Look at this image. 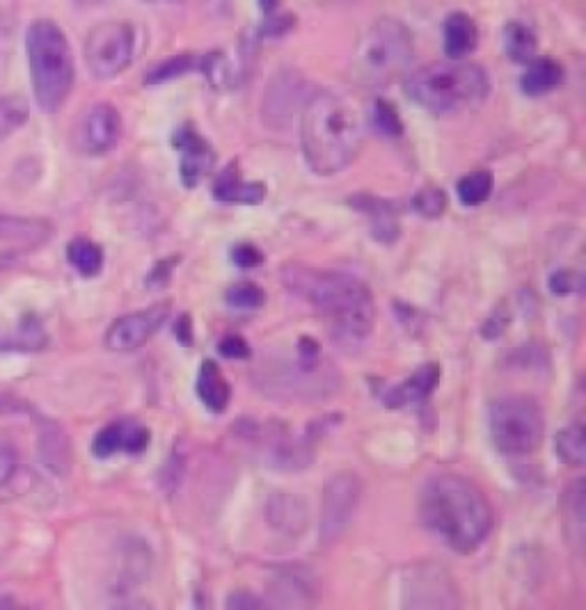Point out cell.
<instances>
[{
	"label": "cell",
	"instance_id": "obj_35",
	"mask_svg": "<svg viewBox=\"0 0 586 610\" xmlns=\"http://www.w3.org/2000/svg\"><path fill=\"white\" fill-rule=\"evenodd\" d=\"M179 263V256H170L166 261H158L154 265L151 273L147 275V286L154 288V291H160V288H166L170 284V277H172V270L175 265Z\"/></svg>",
	"mask_w": 586,
	"mask_h": 610
},
{
	"label": "cell",
	"instance_id": "obj_19",
	"mask_svg": "<svg viewBox=\"0 0 586 610\" xmlns=\"http://www.w3.org/2000/svg\"><path fill=\"white\" fill-rule=\"evenodd\" d=\"M195 391L198 398L211 414H222L232 400V387L222 376V370L216 361L207 359L200 364L198 370V382H195Z\"/></svg>",
	"mask_w": 586,
	"mask_h": 610
},
{
	"label": "cell",
	"instance_id": "obj_30",
	"mask_svg": "<svg viewBox=\"0 0 586 610\" xmlns=\"http://www.w3.org/2000/svg\"><path fill=\"white\" fill-rule=\"evenodd\" d=\"M224 302L230 304V307L237 309V312H254V309L264 307L266 293H264L262 286L250 284V282H241V284L232 286L230 291L224 293Z\"/></svg>",
	"mask_w": 586,
	"mask_h": 610
},
{
	"label": "cell",
	"instance_id": "obj_8",
	"mask_svg": "<svg viewBox=\"0 0 586 610\" xmlns=\"http://www.w3.org/2000/svg\"><path fill=\"white\" fill-rule=\"evenodd\" d=\"M134 28L122 21H106L92 28L85 42V62L94 78L111 81L134 60Z\"/></svg>",
	"mask_w": 586,
	"mask_h": 610
},
{
	"label": "cell",
	"instance_id": "obj_1",
	"mask_svg": "<svg viewBox=\"0 0 586 610\" xmlns=\"http://www.w3.org/2000/svg\"><path fill=\"white\" fill-rule=\"evenodd\" d=\"M284 288L307 302L328 323L342 346L363 344L376 323V302L365 282L335 270L305 263H284L280 270Z\"/></svg>",
	"mask_w": 586,
	"mask_h": 610
},
{
	"label": "cell",
	"instance_id": "obj_11",
	"mask_svg": "<svg viewBox=\"0 0 586 610\" xmlns=\"http://www.w3.org/2000/svg\"><path fill=\"white\" fill-rule=\"evenodd\" d=\"M122 138V117L111 104H94L76 128V145L87 156L111 154Z\"/></svg>",
	"mask_w": 586,
	"mask_h": 610
},
{
	"label": "cell",
	"instance_id": "obj_16",
	"mask_svg": "<svg viewBox=\"0 0 586 610\" xmlns=\"http://www.w3.org/2000/svg\"><path fill=\"white\" fill-rule=\"evenodd\" d=\"M53 224L44 218H21L0 213V243L19 250H35L51 241Z\"/></svg>",
	"mask_w": 586,
	"mask_h": 610
},
{
	"label": "cell",
	"instance_id": "obj_33",
	"mask_svg": "<svg viewBox=\"0 0 586 610\" xmlns=\"http://www.w3.org/2000/svg\"><path fill=\"white\" fill-rule=\"evenodd\" d=\"M547 288L557 297H566L579 293L584 288V280L579 273H573V270H557V273L550 275Z\"/></svg>",
	"mask_w": 586,
	"mask_h": 610
},
{
	"label": "cell",
	"instance_id": "obj_25",
	"mask_svg": "<svg viewBox=\"0 0 586 610\" xmlns=\"http://www.w3.org/2000/svg\"><path fill=\"white\" fill-rule=\"evenodd\" d=\"M30 119L28 98L21 94L0 98V145L10 140Z\"/></svg>",
	"mask_w": 586,
	"mask_h": 610
},
{
	"label": "cell",
	"instance_id": "obj_10",
	"mask_svg": "<svg viewBox=\"0 0 586 610\" xmlns=\"http://www.w3.org/2000/svg\"><path fill=\"white\" fill-rule=\"evenodd\" d=\"M170 307V302H158L147 309L117 318L106 332V348L113 353H134L143 348L149 338L166 325Z\"/></svg>",
	"mask_w": 586,
	"mask_h": 610
},
{
	"label": "cell",
	"instance_id": "obj_22",
	"mask_svg": "<svg viewBox=\"0 0 586 610\" xmlns=\"http://www.w3.org/2000/svg\"><path fill=\"white\" fill-rule=\"evenodd\" d=\"M266 517L271 526L282 533H289V535L301 533L305 526V505L299 498L278 492L269 501Z\"/></svg>",
	"mask_w": 586,
	"mask_h": 610
},
{
	"label": "cell",
	"instance_id": "obj_3",
	"mask_svg": "<svg viewBox=\"0 0 586 610\" xmlns=\"http://www.w3.org/2000/svg\"><path fill=\"white\" fill-rule=\"evenodd\" d=\"M365 126L353 101L337 94H316L303 108L301 145L312 172L333 177L353 165L363 149Z\"/></svg>",
	"mask_w": 586,
	"mask_h": 610
},
{
	"label": "cell",
	"instance_id": "obj_20",
	"mask_svg": "<svg viewBox=\"0 0 586 610\" xmlns=\"http://www.w3.org/2000/svg\"><path fill=\"white\" fill-rule=\"evenodd\" d=\"M479 44V30L470 14L453 12L444 21V53L449 60H465Z\"/></svg>",
	"mask_w": 586,
	"mask_h": 610
},
{
	"label": "cell",
	"instance_id": "obj_12",
	"mask_svg": "<svg viewBox=\"0 0 586 610\" xmlns=\"http://www.w3.org/2000/svg\"><path fill=\"white\" fill-rule=\"evenodd\" d=\"M151 444V430L138 419H117L92 439V453L100 460L115 455H143Z\"/></svg>",
	"mask_w": 586,
	"mask_h": 610
},
{
	"label": "cell",
	"instance_id": "obj_39",
	"mask_svg": "<svg viewBox=\"0 0 586 610\" xmlns=\"http://www.w3.org/2000/svg\"><path fill=\"white\" fill-rule=\"evenodd\" d=\"M262 599L250 595V592H234L227 599V608H262Z\"/></svg>",
	"mask_w": 586,
	"mask_h": 610
},
{
	"label": "cell",
	"instance_id": "obj_31",
	"mask_svg": "<svg viewBox=\"0 0 586 610\" xmlns=\"http://www.w3.org/2000/svg\"><path fill=\"white\" fill-rule=\"evenodd\" d=\"M412 209L415 213H419L421 218H429V220H436L440 218L444 211H447V194L440 190V188H425L419 190L415 197H412Z\"/></svg>",
	"mask_w": 586,
	"mask_h": 610
},
{
	"label": "cell",
	"instance_id": "obj_36",
	"mask_svg": "<svg viewBox=\"0 0 586 610\" xmlns=\"http://www.w3.org/2000/svg\"><path fill=\"white\" fill-rule=\"evenodd\" d=\"M232 261L239 267H243V270H252V267L264 263V254L259 252L254 245H250V243H241V245H237L232 250Z\"/></svg>",
	"mask_w": 586,
	"mask_h": 610
},
{
	"label": "cell",
	"instance_id": "obj_27",
	"mask_svg": "<svg viewBox=\"0 0 586 610\" xmlns=\"http://www.w3.org/2000/svg\"><path fill=\"white\" fill-rule=\"evenodd\" d=\"M504 46L513 62H532L536 55V35L525 23H509L504 32Z\"/></svg>",
	"mask_w": 586,
	"mask_h": 610
},
{
	"label": "cell",
	"instance_id": "obj_15",
	"mask_svg": "<svg viewBox=\"0 0 586 610\" xmlns=\"http://www.w3.org/2000/svg\"><path fill=\"white\" fill-rule=\"evenodd\" d=\"M440 378L442 368L438 364L419 366L408 380L383 389L380 402L389 407V410H408V407H417L431 398V393L440 385Z\"/></svg>",
	"mask_w": 586,
	"mask_h": 610
},
{
	"label": "cell",
	"instance_id": "obj_38",
	"mask_svg": "<svg viewBox=\"0 0 586 610\" xmlns=\"http://www.w3.org/2000/svg\"><path fill=\"white\" fill-rule=\"evenodd\" d=\"M175 336H177V341L181 344V346H192V320H190V316L188 314H184V316H179V320H177V325H175Z\"/></svg>",
	"mask_w": 586,
	"mask_h": 610
},
{
	"label": "cell",
	"instance_id": "obj_37",
	"mask_svg": "<svg viewBox=\"0 0 586 610\" xmlns=\"http://www.w3.org/2000/svg\"><path fill=\"white\" fill-rule=\"evenodd\" d=\"M509 320H511V316H509L502 307H500V309H495V312L491 314V318L485 320L483 329H481L483 338H488V341H493V338H500V336L506 332Z\"/></svg>",
	"mask_w": 586,
	"mask_h": 610
},
{
	"label": "cell",
	"instance_id": "obj_23",
	"mask_svg": "<svg viewBox=\"0 0 586 610\" xmlns=\"http://www.w3.org/2000/svg\"><path fill=\"white\" fill-rule=\"evenodd\" d=\"M564 81V66L550 57H538L530 62V70L523 76V92L527 96H543L559 87Z\"/></svg>",
	"mask_w": 586,
	"mask_h": 610
},
{
	"label": "cell",
	"instance_id": "obj_14",
	"mask_svg": "<svg viewBox=\"0 0 586 610\" xmlns=\"http://www.w3.org/2000/svg\"><path fill=\"white\" fill-rule=\"evenodd\" d=\"M305 83L296 72L278 74L266 90L264 98V122L273 128H282L291 122L293 111L303 106Z\"/></svg>",
	"mask_w": 586,
	"mask_h": 610
},
{
	"label": "cell",
	"instance_id": "obj_17",
	"mask_svg": "<svg viewBox=\"0 0 586 610\" xmlns=\"http://www.w3.org/2000/svg\"><path fill=\"white\" fill-rule=\"evenodd\" d=\"M348 203L353 209L372 218V231H374V239L378 243H395L399 239V224H397L399 207L397 203L372 197V194L350 197Z\"/></svg>",
	"mask_w": 586,
	"mask_h": 610
},
{
	"label": "cell",
	"instance_id": "obj_5",
	"mask_svg": "<svg viewBox=\"0 0 586 610\" xmlns=\"http://www.w3.org/2000/svg\"><path fill=\"white\" fill-rule=\"evenodd\" d=\"M32 92L44 113H57L74 87V55L64 32L49 19L28 28L25 38Z\"/></svg>",
	"mask_w": 586,
	"mask_h": 610
},
{
	"label": "cell",
	"instance_id": "obj_4",
	"mask_svg": "<svg viewBox=\"0 0 586 610\" xmlns=\"http://www.w3.org/2000/svg\"><path fill=\"white\" fill-rule=\"evenodd\" d=\"M408 96L433 115H456L483 104L491 90L483 66L463 60L431 62L406 78Z\"/></svg>",
	"mask_w": 586,
	"mask_h": 610
},
{
	"label": "cell",
	"instance_id": "obj_29",
	"mask_svg": "<svg viewBox=\"0 0 586 610\" xmlns=\"http://www.w3.org/2000/svg\"><path fill=\"white\" fill-rule=\"evenodd\" d=\"M195 55L192 53H179L166 62H160L158 66H154V70L145 76V83L147 85H160V83H168V81H175L184 74H188L190 70H195Z\"/></svg>",
	"mask_w": 586,
	"mask_h": 610
},
{
	"label": "cell",
	"instance_id": "obj_6",
	"mask_svg": "<svg viewBox=\"0 0 586 610\" xmlns=\"http://www.w3.org/2000/svg\"><path fill=\"white\" fill-rule=\"evenodd\" d=\"M412 55L410 30L395 19H380L355 49L353 76L363 85H387L408 70Z\"/></svg>",
	"mask_w": 586,
	"mask_h": 610
},
{
	"label": "cell",
	"instance_id": "obj_28",
	"mask_svg": "<svg viewBox=\"0 0 586 610\" xmlns=\"http://www.w3.org/2000/svg\"><path fill=\"white\" fill-rule=\"evenodd\" d=\"M456 192H459L463 207H481V203L493 192V177L491 172H485V169H477V172L459 181Z\"/></svg>",
	"mask_w": 586,
	"mask_h": 610
},
{
	"label": "cell",
	"instance_id": "obj_41",
	"mask_svg": "<svg viewBox=\"0 0 586 610\" xmlns=\"http://www.w3.org/2000/svg\"><path fill=\"white\" fill-rule=\"evenodd\" d=\"M3 265H6V261H3V259H0V267H3Z\"/></svg>",
	"mask_w": 586,
	"mask_h": 610
},
{
	"label": "cell",
	"instance_id": "obj_26",
	"mask_svg": "<svg viewBox=\"0 0 586 610\" xmlns=\"http://www.w3.org/2000/svg\"><path fill=\"white\" fill-rule=\"evenodd\" d=\"M555 449H557V458H559L562 464L584 466L586 464V434H584V425L577 421V423H571L568 428H564L557 434Z\"/></svg>",
	"mask_w": 586,
	"mask_h": 610
},
{
	"label": "cell",
	"instance_id": "obj_2",
	"mask_svg": "<svg viewBox=\"0 0 586 610\" xmlns=\"http://www.w3.org/2000/svg\"><path fill=\"white\" fill-rule=\"evenodd\" d=\"M419 522L456 551H477L493 530V511L481 490L456 473L431 476L419 492Z\"/></svg>",
	"mask_w": 586,
	"mask_h": 610
},
{
	"label": "cell",
	"instance_id": "obj_13",
	"mask_svg": "<svg viewBox=\"0 0 586 610\" xmlns=\"http://www.w3.org/2000/svg\"><path fill=\"white\" fill-rule=\"evenodd\" d=\"M172 147L181 154V167L179 177L186 188H195L205 179L213 165H216V151L213 147L195 130L192 124H184L172 135Z\"/></svg>",
	"mask_w": 586,
	"mask_h": 610
},
{
	"label": "cell",
	"instance_id": "obj_9",
	"mask_svg": "<svg viewBox=\"0 0 586 610\" xmlns=\"http://www.w3.org/2000/svg\"><path fill=\"white\" fill-rule=\"evenodd\" d=\"M363 483L350 471H339L323 487L321 505V545L333 547L348 530V524L360 505Z\"/></svg>",
	"mask_w": 586,
	"mask_h": 610
},
{
	"label": "cell",
	"instance_id": "obj_24",
	"mask_svg": "<svg viewBox=\"0 0 586 610\" xmlns=\"http://www.w3.org/2000/svg\"><path fill=\"white\" fill-rule=\"evenodd\" d=\"M67 261L81 277H96L104 270V250L90 239H74L67 245Z\"/></svg>",
	"mask_w": 586,
	"mask_h": 610
},
{
	"label": "cell",
	"instance_id": "obj_34",
	"mask_svg": "<svg viewBox=\"0 0 586 610\" xmlns=\"http://www.w3.org/2000/svg\"><path fill=\"white\" fill-rule=\"evenodd\" d=\"M218 350L227 359H250L252 357V348L241 334H227L220 341Z\"/></svg>",
	"mask_w": 586,
	"mask_h": 610
},
{
	"label": "cell",
	"instance_id": "obj_21",
	"mask_svg": "<svg viewBox=\"0 0 586 610\" xmlns=\"http://www.w3.org/2000/svg\"><path fill=\"white\" fill-rule=\"evenodd\" d=\"M49 344L46 329L38 316H23L14 329L0 332V350H19V353H35L44 350Z\"/></svg>",
	"mask_w": 586,
	"mask_h": 610
},
{
	"label": "cell",
	"instance_id": "obj_7",
	"mask_svg": "<svg viewBox=\"0 0 586 610\" xmlns=\"http://www.w3.org/2000/svg\"><path fill=\"white\" fill-rule=\"evenodd\" d=\"M491 437L502 455H532L545 439V417L532 398L513 396L491 404Z\"/></svg>",
	"mask_w": 586,
	"mask_h": 610
},
{
	"label": "cell",
	"instance_id": "obj_18",
	"mask_svg": "<svg viewBox=\"0 0 586 610\" xmlns=\"http://www.w3.org/2000/svg\"><path fill=\"white\" fill-rule=\"evenodd\" d=\"M213 194L222 203H245V207H254L262 203L266 197V186L262 181H243L241 169L237 162L224 167V172L213 183Z\"/></svg>",
	"mask_w": 586,
	"mask_h": 610
},
{
	"label": "cell",
	"instance_id": "obj_32",
	"mask_svg": "<svg viewBox=\"0 0 586 610\" xmlns=\"http://www.w3.org/2000/svg\"><path fill=\"white\" fill-rule=\"evenodd\" d=\"M374 126L387 135V138H399V135H404V122L397 113V108L389 104V101L385 98H378L376 106H374Z\"/></svg>",
	"mask_w": 586,
	"mask_h": 610
},
{
	"label": "cell",
	"instance_id": "obj_40",
	"mask_svg": "<svg viewBox=\"0 0 586 610\" xmlns=\"http://www.w3.org/2000/svg\"><path fill=\"white\" fill-rule=\"evenodd\" d=\"M259 6H262L264 12H273L278 8V0H259Z\"/></svg>",
	"mask_w": 586,
	"mask_h": 610
}]
</instances>
